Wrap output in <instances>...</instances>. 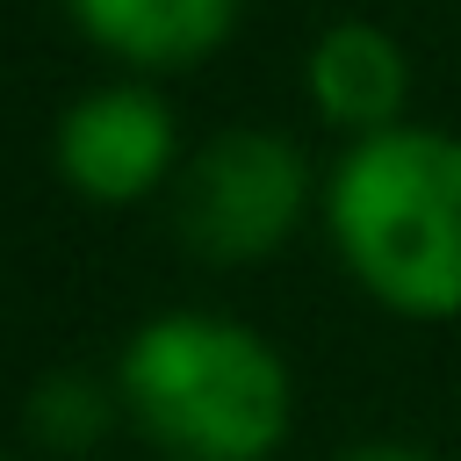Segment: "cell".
I'll return each instance as SVG.
<instances>
[{"label":"cell","instance_id":"obj_4","mask_svg":"<svg viewBox=\"0 0 461 461\" xmlns=\"http://www.w3.org/2000/svg\"><path fill=\"white\" fill-rule=\"evenodd\" d=\"M58 166L86 202H137L173 166V108L151 86H101L58 122Z\"/></svg>","mask_w":461,"mask_h":461},{"label":"cell","instance_id":"obj_8","mask_svg":"<svg viewBox=\"0 0 461 461\" xmlns=\"http://www.w3.org/2000/svg\"><path fill=\"white\" fill-rule=\"evenodd\" d=\"M346 461H425V454H411V447H353Z\"/></svg>","mask_w":461,"mask_h":461},{"label":"cell","instance_id":"obj_3","mask_svg":"<svg viewBox=\"0 0 461 461\" xmlns=\"http://www.w3.org/2000/svg\"><path fill=\"white\" fill-rule=\"evenodd\" d=\"M310 173L274 130H223L180 173V238L216 267L267 259L303 216Z\"/></svg>","mask_w":461,"mask_h":461},{"label":"cell","instance_id":"obj_2","mask_svg":"<svg viewBox=\"0 0 461 461\" xmlns=\"http://www.w3.org/2000/svg\"><path fill=\"white\" fill-rule=\"evenodd\" d=\"M130 425L173 461H267L288 432L281 353L209 310L151 317L115 375Z\"/></svg>","mask_w":461,"mask_h":461},{"label":"cell","instance_id":"obj_6","mask_svg":"<svg viewBox=\"0 0 461 461\" xmlns=\"http://www.w3.org/2000/svg\"><path fill=\"white\" fill-rule=\"evenodd\" d=\"M72 14L101 50L130 65H187L230 36L238 0H72Z\"/></svg>","mask_w":461,"mask_h":461},{"label":"cell","instance_id":"obj_5","mask_svg":"<svg viewBox=\"0 0 461 461\" xmlns=\"http://www.w3.org/2000/svg\"><path fill=\"white\" fill-rule=\"evenodd\" d=\"M403 94H411V58L389 29L375 22H331L310 50V101L331 130H389L403 115Z\"/></svg>","mask_w":461,"mask_h":461},{"label":"cell","instance_id":"obj_7","mask_svg":"<svg viewBox=\"0 0 461 461\" xmlns=\"http://www.w3.org/2000/svg\"><path fill=\"white\" fill-rule=\"evenodd\" d=\"M115 403H122V396H108L101 375L58 367V375H43L36 396H29V432H36L43 447H58V454H86V447L108 432Z\"/></svg>","mask_w":461,"mask_h":461},{"label":"cell","instance_id":"obj_1","mask_svg":"<svg viewBox=\"0 0 461 461\" xmlns=\"http://www.w3.org/2000/svg\"><path fill=\"white\" fill-rule=\"evenodd\" d=\"M346 267L403 317H461V137L389 122L331 173Z\"/></svg>","mask_w":461,"mask_h":461}]
</instances>
